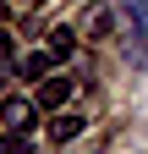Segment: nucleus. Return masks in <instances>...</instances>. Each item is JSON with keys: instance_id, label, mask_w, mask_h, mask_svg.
I'll return each instance as SVG.
<instances>
[{"instance_id": "nucleus-1", "label": "nucleus", "mask_w": 148, "mask_h": 154, "mask_svg": "<svg viewBox=\"0 0 148 154\" xmlns=\"http://www.w3.org/2000/svg\"><path fill=\"white\" fill-rule=\"evenodd\" d=\"M121 17H126V38H121L126 66L148 72V0H121Z\"/></svg>"}, {"instance_id": "nucleus-2", "label": "nucleus", "mask_w": 148, "mask_h": 154, "mask_svg": "<svg viewBox=\"0 0 148 154\" xmlns=\"http://www.w3.org/2000/svg\"><path fill=\"white\" fill-rule=\"evenodd\" d=\"M0 121H6L11 132H33V121H39V99H0Z\"/></svg>"}, {"instance_id": "nucleus-3", "label": "nucleus", "mask_w": 148, "mask_h": 154, "mask_svg": "<svg viewBox=\"0 0 148 154\" xmlns=\"http://www.w3.org/2000/svg\"><path fill=\"white\" fill-rule=\"evenodd\" d=\"M71 94H77V83H66V77H44V83H39V110L71 105Z\"/></svg>"}, {"instance_id": "nucleus-4", "label": "nucleus", "mask_w": 148, "mask_h": 154, "mask_svg": "<svg viewBox=\"0 0 148 154\" xmlns=\"http://www.w3.org/2000/svg\"><path fill=\"white\" fill-rule=\"evenodd\" d=\"M110 33H115V11L93 6V11H88V38H110Z\"/></svg>"}, {"instance_id": "nucleus-5", "label": "nucleus", "mask_w": 148, "mask_h": 154, "mask_svg": "<svg viewBox=\"0 0 148 154\" xmlns=\"http://www.w3.org/2000/svg\"><path fill=\"white\" fill-rule=\"evenodd\" d=\"M77 132H82V121H77V116H55V121H49V138H55V143H71Z\"/></svg>"}, {"instance_id": "nucleus-6", "label": "nucleus", "mask_w": 148, "mask_h": 154, "mask_svg": "<svg viewBox=\"0 0 148 154\" xmlns=\"http://www.w3.org/2000/svg\"><path fill=\"white\" fill-rule=\"evenodd\" d=\"M71 50H77V33H66V28H55V33H49V55H55V61H66Z\"/></svg>"}, {"instance_id": "nucleus-7", "label": "nucleus", "mask_w": 148, "mask_h": 154, "mask_svg": "<svg viewBox=\"0 0 148 154\" xmlns=\"http://www.w3.org/2000/svg\"><path fill=\"white\" fill-rule=\"evenodd\" d=\"M49 66H55V55H49V50H44V55H28V61H22V77H28V83H39Z\"/></svg>"}, {"instance_id": "nucleus-8", "label": "nucleus", "mask_w": 148, "mask_h": 154, "mask_svg": "<svg viewBox=\"0 0 148 154\" xmlns=\"http://www.w3.org/2000/svg\"><path fill=\"white\" fill-rule=\"evenodd\" d=\"M0 154H22V132H11V138H0Z\"/></svg>"}, {"instance_id": "nucleus-9", "label": "nucleus", "mask_w": 148, "mask_h": 154, "mask_svg": "<svg viewBox=\"0 0 148 154\" xmlns=\"http://www.w3.org/2000/svg\"><path fill=\"white\" fill-rule=\"evenodd\" d=\"M11 61H16V55H11V38L0 33V66H11Z\"/></svg>"}, {"instance_id": "nucleus-10", "label": "nucleus", "mask_w": 148, "mask_h": 154, "mask_svg": "<svg viewBox=\"0 0 148 154\" xmlns=\"http://www.w3.org/2000/svg\"><path fill=\"white\" fill-rule=\"evenodd\" d=\"M0 17H6V0H0Z\"/></svg>"}]
</instances>
